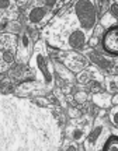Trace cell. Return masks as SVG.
<instances>
[{"label": "cell", "instance_id": "obj_1", "mask_svg": "<svg viewBox=\"0 0 118 151\" xmlns=\"http://www.w3.org/2000/svg\"><path fill=\"white\" fill-rule=\"evenodd\" d=\"M41 38L47 45H51L52 48L63 52H80L82 49L87 46V42L90 39L80 28L70 6L63 16H54V18L41 29Z\"/></svg>", "mask_w": 118, "mask_h": 151}, {"label": "cell", "instance_id": "obj_2", "mask_svg": "<svg viewBox=\"0 0 118 151\" xmlns=\"http://www.w3.org/2000/svg\"><path fill=\"white\" fill-rule=\"evenodd\" d=\"M28 67L34 74L32 81H24L17 87V92L25 94H45L54 90L55 87V70L54 63L49 56V50L45 41L38 39L34 43L32 55L28 62Z\"/></svg>", "mask_w": 118, "mask_h": 151}, {"label": "cell", "instance_id": "obj_3", "mask_svg": "<svg viewBox=\"0 0 118 151\" xmlns=\"http://www.w3.org/2000/svg\"><path fill=\"white\" fill-rule=\"evenodd\" d=\"M114 133H118L117 127H114L113 124L108 122L107 116H106V111L101 109L97 113L96 119L93 120V126H91L89 134L86 139L83 140L82 146L84 151H101L104 143L107 139Z\"/></svg>", "mask_w": 118, "mask_h": 151}, {"label": "cell", "instance_id": "obj_4", "mask_svg": "<svg viewBox=\"0 0 118 151\" xmlns=\"http://www.w3.org/2000/svg\"><path fill=\"white\" fill-rule=\"evenodd\" d=\"M70 9L76 16L80 28L86 32L89 38L93 35V31L98 22V10H97V1L94 0H77L72 3Z\"/></svg>", "mask_w": 118, "mask_h": 151}, {"label": "cell", "instance_id": "obj_5", "mask_svg": "<svg viewBox=\"0 0 118 151\" xmlns=\"http://www.w3.org/2000/svg\"><path fill=\"white\" fill-rule=\"evenodd\" d=\"M18 35L0 34V74L9 71L16 65Z\"/></svg>", "mask_w": 118, "mask_h": 151}, {"label": "cell", "instance_id": "obj_6", "mask_svg": "<svg viewBox=\"0 0 118 151\" xmlns=\"http://www.w3.org/2000/svg\"><path fill=\"white\" fill-rule=\"evenodd\" d=\"M80 53L89 60V63H91L100 71H104L106 74L110 73V76H117V58L107 56L106 53H103V50H98L97 48H89V46L82 49Z\"/></svg>", "mask_w": 118, "mask_h": 151}, {"label": "cell", "instance_id": "obj_7", "mask_svg": "<svg viewBox=\"0 0 118 151\" xmlns=\"http://www.w3.org/2000/svg\"><path fill=\"white\" fill-rule=\"evenodd\" d=\"M55 13L44 6L35 4V1H31V7L27 10L25 14V24L28 29H42L52 18Z\"/></svg>", "mask_w": 118, "mask_h": 151}, {"label": "cell", "instance_id": "obj_8", "mask_svg": "<svg viewBox=\"0 0 118 151\" xmlns=\"http://www.w3.org/2000/svg\"><path fill=\"white\" fill-rule=\"evenodd\" d=\"M76 80L79 83V86L87 88L93 94L101 92L103 88H104V74L93 65L86 67L80 73H77Z\"/></svg>", "mask_w": 118, "mask_h": 151}, {"label": "cell", "instance_id": "obj_9", "mask_svg": "<svg viewBox=\"0 0 118 151\" xmlns=\"http://www.w3.org/2000/svg\"><path fill=\"white\" fill-rule=\"evenodd\" d=\"M91 126H93V119L89 115L80 116V118L70 119L69 123L66 124V134L70 141H75L77 144H82L83 140L89 134Z\"/></svg>", "mask_w": 118, "mask_h": 151}, {"label": "cell", "instance_id": "obj_10", "mask_svg": "<svg viewBox=\"0 0 118 151\" xmlns=\"http://www.w3.org/2000/svg\"><path fill=\"white\" fill-rule=\"evenodd\" d=\"M56 58H58V62H62V65L70 73H80L82 70L90 66L89 60L80 52H76V50H68V52L59 50Z\"/></svg>", "mask_w": 118, "mask_h": 151}, {"label": "cell", "instance_id": "obj_11", "mask_svg": "<svg viewBox=\"0 0 118 151\" xmlns=\"http://www.w3.org/2000/svg\"><path fill=\"white\" fill-rule=\"evenodd\" d=\"M32 49H34V39L27 29H21V32L18 34V42H17V65H28L32 55Z\"/></svg>", "mask_w": 118, "mask_h": 151}, {"label": "cell", "instance_id": "obj_12", "mask_svg": "<svg viewBox=\"0 0 118 151\" xmlns=\"http://www.w3.org/2000/svg\"><path fill=\"white\" fill-rule=\"evenodd\" d=\"M98 46L101 48L103 53L111 58H117L118 56V28L113 27L108 31L104 32L101 38V43H98Z\"/></svg>", "mask_w": 118, "mask_h": 151}, {"label": "cell", "instance_id": "obj_13", "mask_svg": "<svg viewBox=\"0 0 118 151\" xmlns=\"http://www.w3.org/2000/svg\"><path fill=\"white\" fill-rule=\"evenodd\" d=\"M93 102L96 104L97 106H100L101 109H106L108 106H111V94L108 92H96L91 95Z\"/></svg>", "mask_w": 118, "mask_h": 151}, {"label": "cell", "instance_id": "obj_14", "mask_svg": "<svg viewBox=\"0 0 118 151\" xmlns=\"http://www.w3.org/2000/svg\"><path fill=\"white\" fill-rule=\"evenodd\" d=\"M52 63H54V70H55V73L62 78V80H65V81H68V83H73L75 81V76H73V73H70L66 67H65L60 62H56V60H52Z\"/></svg>", "mask_w": 118, "mask_h": 151}, {"label": "cell", "instance_id": "obj_15", "mask_svg": "<svg viewBox=\"0 0 118 151\" xmlns=\"http://www.w3.org/2000/svg\"><path fill=\"white\" fill-rule=\"evenodd\" d=\"M98 24L101 25V28L104 29V31H108L110 28L117 27V18H114V17L107 11L106 14H103V16L100 17V20H98Z\"/></svg>", "mask_w": 118, "mask_h": 151}, {"label": "cell", "instance_id": "obj_16", "mask_svg": "<svg viewBox=\"0 0 118 151\" xmlns=\"http://www.w3.org/2000/svg\"><path fill=\"white\" fill-rule=\"evenodd\" d=\"M104 87L108 94H117L118 90V76H110L107 74L104 77Z\"/></svg>", "mask_w": 118, "mask_h": 151}, {"label": "cell", "instance_id": "obj_17", "mask_svg": "<svg viewBox=\"0 0 118 151\" xmlns=\"http://www.w3.org/2000/svg\"><path fill=\"white\" fill-rule=\"evenodd\" d=\"M65 3L66 1H56V0H35V4L38 6H44V7H47V9H49L51 11H56L59 10V9H62L65 6Z\"/></svg>", "mask_w": 118, "mask_h": 151}, {"label": "cell", "instance_id": "obj_18", "mask_svg": "<svg viewBox=\"0 0 118 151\" xmlns=\"http://www.w3.org/2000/svg\"><path fill=\"white\" fill-rule=\"evenodd\" d=\"M101 151H118V133H114L108 137Z\"/></svg>", "mask_w": 118, "mask_h": 151}, {"label": "cell", "instance_id": "obj_19", "mask_svg": "<svg viewBox=\"0 0 118 151\" xmlns=\"http://www.w3.org/2000/svg\"><path fill=\"white\" fill-rule=\"evenodd\" d=\"M117 112H118V106H113V108L110 109V112H108V122L113 124L114 127H117L118 124H117Z\"/></svg>", "mask_w": 118, "mask_h": 151}, {"label": "cell", "instance_id": "obj_20", "mask_svg": "<svg viewBox=\"0 0 118 151\" xmlns=\"http://www.w3.org/2000/svg\"><path fill=\"white\" fill-rule=\"evenodd\" d=\"M16 6H17V1H13V0H0V11L13 9Z\"/></svg>", "mask_w": 118, "mask_h": 151}, {"label": "cell", "instance_id": "obj_21", "mask_svg": "<svg viewBox=\"0 0 118 151\" xmlns=\"http://www.w3.org/2000/svg\"><path fill=\"white\" fill-rule=\"evenodd\" d=\"M63 151H79V144H77V143H75V141H70L69 139H66V141H65Z\"/></svg>", "mask_w": 118, "mask_h": 151}, {"label": "cell", "instance_id": "obj_22", "mask_svg": "<svg viewBox=\"0 0 118 151\" xmlns=\"http://www.w3.org/2000/svg\"><path fill=\"white\" fill-rule=\"evenodd\" d=\"M87 98H89V95H87L86 91H79L75 94V99L77 101L79 104H83L87 101Z\"/></svg>", "mask_w": 118, "mask_h": 151}, {"label": "cell", "instance_id": "obj_23", "mask_svg": "<svg viewBox=\"0 0 118 151\" xmlns=\"http://www.w3.org/2000/svg\"><path fill=\"white\" fill-rule=\"evenodd\" d=\"M104 32H106V31H104V29L101 28V25L97 22V25H96V28H94V31H93V35H91V37L97 38V39L100 41V39L103 38V35H104Z\"/></svg>", "mask_w": 118, "mask_h": 151}, {"label": "cell", "instance_id": "obj_24", "mask_svg": "<svg viewBox=\"0 0 118 151\" xmlns=\"http://www.w3.org/2000/svg\"><path fill=\"white\" fill-rule=\"evenodd\" d=\"M111 16L114 17V18H117L118 17V3L114 0V1H111V4H110V11H108Z\"/></svg>", "mask_w": 118, "mask_h": 151}, {"label": "cell", "instance_id": "obj_25", "mask_svg": "<svg viewBox=\"0 0 118 151\" xmlns=\"http://www.w3.org/2000/svg\"><path fill=\"white\" fill-rule=\"evenodd\" d=\"M34 102L38 104V106H52L51 105V102H49V99H47V98H42V97H37L35 99H34Z\"/></svg>", "mask_w": 118, "mask_h": 151}, {"label": "cell", "instance_id": "obj_26", "mask_svg": "<svg viewBox=\"0 0 118 151\" xmlns=\"http://www.w3.org/2000/svg\"><path fill=\"white\" fill-rule=\"evenodd\" d=\"M55 97L60 101V104H62V106H63V108H68V104L65 102V97H63V94L60 92V90H55Z\"/></svg>", "mask_w": 118, "mask_h": 151}, {"label": "cell", "instance_id": "obj_27", "mask_svg": "<svg viewBox=\"0 0 118 151\" xmlns=\"http://www.w3.org/2000/svg\"><path fill=\"white\" fill-rule=\"evenodd\" d=\"M68 112H69V118H70V119L80 118V112H79L77 109H72V108H70L69 111H68Z\"/></svg>", "mask_w": 118, "mask_h": 151}, {"label": "cell", "instance_id": "obj_28", "mask_svg": "<svg viewBox=\"0 0 118 151\" xmlns=\"http://www.w3.org/2000/svg\"><path fill=\"white\" fill-rule=\"evenodd\" d=\"M111 104H114V106H118V97H117V94H114V97H111Z\"/></svg>", "mask_w": 118, "mask_h": 151}, {"label": "cell", "instance_id": "obj_29", "mask_svg": "<svg viewBox=\"0 0 118 151\" xmlns=\"http://www.w3.org/2000/svg\"><path fill=\"white\" fill-rule=\"evenodd\" d=\"M79 151H84V150H83V146H82V144H79Z\"/></svg>", "mask_w": 118, "mask_h": 151}]
</instances>
